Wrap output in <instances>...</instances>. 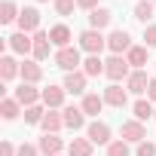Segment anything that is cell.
Returning <instances> with one entry per match:
<instances>
[{"label":"cell","mask_w":156,"mask_h":156,"mask_svg":"<svg viewBox=\"0 0 156 156\" xmlns=\"http://www.w3.org/2000/svg\"><path fill=\"white\" fill-rule=\"evenodd\" d=\"M80 64H83V58H80V49L67 46V49H58V52H55V67H61L64 73H73Z\"/></svg>","instance_id":"obj_2"},{"label":"cell","mask_w":156,"mask_h":156,"mask_svg":"<svg viewBox=\"0 0 156 156\" xmlns=\"http://www.w3.org/2000/svg\"><path fill=\"white\" fill-rule=\"evenodd\" d=\"M49 46H52L49 34L46 31H37L34 34V61H46L49 58Z\"/></svg>","instance_id":"obj_15"},{"label":"cell","mask_w":156,"mask_h":156,"mask_svg":"<svg viewBox=\"0 0 156 156\" xmlns=\"http://www.w3.org/2000/svg\"><path fill=\"white\" fill-rule=\"evenodd\" d=\"M52 3H55V12L58 16H70L73 6H76V0H52Z\"/></svg>","instance_id":"obj_32"},{"label":"cell","mask_w":156,"mask_h":156,"mask_svg":"<svg viewBox=\"0 0 156 156\" xmlns=\"http://www.w3.org/2000/svg\"><path fill=\"white\" fill-rule=\"evenodd\" d=\"M43 116H46V110H43L40 104H34V107H25V122L37 126V122H43Z\"/></svg>","instance_id":"obj_30"},{"label":"cell","mask_w":156,"mask_h":156,"mask_svg":"<svg viewBox=\"0 0 156 156\" xmlns=\"http://www.w3.org/2000/svg\"><path fill=\"white\" fill-rule=\"evenodd\" d=\"M37 98H43V92H37V89H34V83H22V86L16 89V101H19L22 107H34V104H37Z\"/></svg>","instance_id":"obj_9"},{"label":"cell","mask_w":156,"mask_h":156,"mask_svg":"<svg viewBox=\"0 0 156 156\" xmlns=\"http://www.w3.org/2000/svg\"><path fill=\"white\" fill-rule=\"evenodd\" d=\"M138 156H156V147H153L150 141H141V144H138Z\"/></svg>","instance_id":"obj_34"},{"label":"cell","mask_w":156,"mask_h":156,"mask_svg":"<svg viewBox=\"0 0 156 156\" xmlns=\"http://www.w3.org/2000/svg\"><path fill=\"white\" fill-rule=\"evenodd\" d=\"M19 16H22V9H16L12 0H3V6H0V22L9 25V22H19Z\"/></svg>","instance_id":"obj_27"},{"label":"cell","mask_w":156,"mask_h":156,"mask_svg":"<svg viewBox=\"0 0 156 156\" xmlns=\"http://www.w3.org/2000/svg\"><path fill=\"white\" fill-rule=\"evenodd\" d=\"M40 3H46V0H40Z\"/></svg>","instance_id":"obj_39"},{"label":"cell","mask_w":156,"mask_h":156,"mask_svg":"<svg viewBox=\"0 0 156 156\" xmlns=\"http://www.w3.org/2000/svg\"><path fill=\"white\" fill-rule=\"evenodd\" d=\"M135 19L144 22V25L153 19V3H150V0H138V6H135Z\"/></svg>","instance_id":"obj_29"},{"label":"cell","mask_w":156,"mask_h":156,"mask_svg":"<svg viewBox=\"0 0 156 156\" xmlns=\"http://www.w3.org/2000/svg\"><path fill=\"white\" fill-rule=\"evenodd\" d=\"M104 46H107V37H104L101 31L89 28V31H83V34H80V49H83V52H89V55H98Z\"/></svg>","instance_id":"obj_1"},{"label":"cell","mask_w":156,"mask_h":156,"mask_svg":"<svg viewBox=\"0 0 156 156\" xmlns=\"http://www.w3.org/2000/svg\"><path fill=\"white\" fill-rule=\"evenodd\" d=\"M147 98L156 101V80H150V89H147Z\"/></svg>","instance_id":"obj_38"},{"label":"cell","mask_w":156,"mask_h":156,"mask_svg":"<svg viewBox=\"0 0 156 156\" xmlns=\"http://www.w3.org/2000/svg\"><path fill=\"white\" fill-rule=\"evenodd\" d=\"M83 73H86V76H101V73H104V61H101L98 55H89V58L83 61Z\"/></svg>","instance_id":"obj_26"},{"label":"cell","mask_w":156,"mask_h":156,"mask_svg":"<svg viewBox=\"0 0 156 156\" xmlns=\"http://www.w3.org/2000/svg\"><path fill=\"white\" fill-rule=\"evenodd\" d=\"M86 135H89V141H92V144H110V126H107V122H101V119L89 122Z\"/></svg>","instance_id":"obj_10"},{"label":"cell","mask_w":156,"mask_h":156,"mask_svg":"<svg viewBox=\"0 0 156 156\" xmlns=\"http://www.w3.org/2000/svg\"><path fill=\"white\" fill-rule=\"evenodd\" d=\"M126 61H129L135 70H141V67L147 64V46H132V49L126 52Z\"/></svg>","instance_id":"obj_21"},{"label":"cell","mask_w":156,"mask_h":156,"mask_svg":"<svg viewBox=\"0 0 156 156\" xmlns=\"http://www.w3.org/2000/svg\"><path fill=\"white\" fill-rule=\"evenodd\" d=\"M107 156H129V141H110Z\"/></svg>","instance_id":"obj_31"},{"label":"cell","mask_w":156,"mask_h":156,"mask_svg":"<svg viewBox=\"0 0 156 156\" xmlns=\"http://www.w3.org/2000/svg\"><path fill=\"white\" fill-rule=\"evenodd\" d=\"M76 6H83V9H98V0H76Z\"/></svg>","instance_id":"obj_37"},{"label":"cell","mask_w":156,"mask_h":156,"mask_svg":"<svg viewBox=\"0 0 156 156\" xmlns=\"http://www.w3.org/2000/svg\"><path fill=\"white\" fill-rule=\"evenodd\" d=\"M132 110H135V119H138V122H147L150 116H156V107H153L150 101H144V98H138V101L132 104Z\"/></svg>","instance_id":"obj_23"},{"label":"cell","mask_w":156,"mask_h":156,"mask_svg":"<svg viewBox=\"0 0 156 156\" xmlns=\"http://www.w3.org/2000/svg\"><path fill=\"white\" fill-rule=\"evenodd\" d=\"M37 147H40V153H43V156H61V147H64V144H61V138H58V135H43Z\"/></svg>","instance_id":"obj_18"},{"label":"cell","mask_w":156,"mask_h":156,"mask_svg":"<svg viewBox=\"0 0 156 156\" xmlns=\"http://www.w3.org/2000/svg\"><path fill=\"white\" fill-rule=\"evenodd\" d=\"M19 31H25V34H37V31H40V12H37L34 6H25V9H22V16H19Z\"/></svg>","instance_id":"obj_4"},{"label":"cell","mask_w":156,"mask_h":156,"mask_svg":"<svg viewBox=\"0 0 156 156\" xmlns=\"http://www.w3.org/2000/svg\"><path fill=\"white\" fill-rule=\"evenodd\" d=\"M19 101L16 98H3V101H0V116H3V119H16L19 116Z\"/></svg>","instance_id":"obj_28"},{"label":"cell","mask_w":156,"mask_h":156,"mask_svg":"<svg viewBox=\"0 0 156 156\" xmlns=\"http://www.w3.org/2000/svg\"><path fill=\"white\" fill-rule=\"evenodd\" d=\"M70 28L67 25H52L49 28V40H52V46H58V49H67L70 46Z\"/></svg>","instance_id":"obj_14"},{"label":"cell","mask_w":156,"mask_h":156,"mask_svg":"<svg viewBox=\"0 0 156 156\" xmlns=\"http://www.w3.org/2000/svg\"><path fill=\"white\" fill-rule=\"evenodd\" d=\"M80 107H83L86 116H98L101 107H104V98H101V95H83V104H80Z\"/></svg>","instance_id":"obj_22"},{"label":"cell","mask_w":156,"mask_h":156,"mask_svg":"<svg viewBox=\"0 0 156 156\" xmlns=\"http://www.w3.org/2000/svg\"><path fill=\"white\" fill-rule=\"evenodd\" d=\"M107 49H110L113 55L129 52V49H132V37H129V31H113V34L107 37Z\"/></svg>","instance_id":"obj_6"},{"label":"cell","mask_w":156,"mask_h":156,"mask_svg":"<svg viewBox=\"0 0 156 156\" xmlns=\"http://www.w3.org/2000/svg\"><path fill=\"white\" fill-rule=\"evenodd\" d=\"M19 70H22V64H19L16 58H9V55H3V58H0V76H3V83H9Z\"/></svg>","instance_id":"obj_24"},{"label":"cell","mask_w":156,"mask_h":156,"mask_svg":"<svg viewBox=\"0 0 156 156\" xmlns=\"http://www.w3.org/2000/svg\"><path fill=\"white\" fill-rule=\"evenodd\" d=\"M49 110H55V107H61L64 104V86H46L43 89V98H40Z\"/></svg>","instance_id":"obj_16"},{"label":"cell","mask_w":156,"mask_h":156,"mask_svg":"<svg viewBox=\"0 0 156 156\" xmlns=\"http://www.w3.org/2000/svg\"><path fill=\"white\" fill-rule=\"evenodd\" d=\"M61 116H64V126H67V129H73V132L86 126V113H83V107H73V104H70V107H64V110H61Z\"/></svg>","instance_id":"obj_12"},{"label":"cell","mask_w":156,"mask_h":156,"mask_svg":"<svg viewBox=\"0 0 156 156\" xmlns=\"http://www.w3.org/2000/svg\"><path fill=\"white\" fill-rule=\"evenodd\" d=\"M37 153H40V147H34V144H22L16 156H37Z\"/></svg>","instance_id":"obj_35"},{"label":"cell","mask_w":156,"mask_h":156,"mask_svg":"<svg viewBox=\"0 0 156 156\" xmlns=\"http://www.w3.org/2000/svg\"><path fill=\"white\" fill-rule=\"evenodd\" d=\"M9 40V49L12 52H19V55H28V52H34V37L31 34H25V31H16L12 37H6Z\"/></svg>","instance_id":"obj_5"},{"label":"cell","mask_w":156,"mask_h":156,"mask_svg":"<svg viewBox=\"0 0 156 156\" xmlns=\"http://www.w3.org/2000/svg\"><path fill=\"white\" fill-rule=\"evenodd\" d=\"M110 19H113V16H110V9H104V6H98V9H92V12H89V25H92L95 31L107 28V25H110Z\"/></svg>","instance_id":"obj_20"},{"label":"cell","mask_w":156,"mask_h":156,"mask_svg":"<svg viewBox=\"0 0 156 156\" xmlns=\"http://www.w3.org/2000/svg\"><path fill=\"white\" fill-rule=\"evenodd\" d=\"M126 89H129V92H135V95H144V92L150 89L147 73H144V70H132V73H129V80H126Z\"/></svg>","instance_id":"obj_13"},{"label":"cell","mask_w":156,"mask_h":156,"mask_svg":"<svg viewBox=\"0 0 156 156\" xmlns=\"http://www.w3.org/2000/svg\"><path fill=\"white\" fill-rule=\"evenodd\" d=\"M16 153H19V150H16L9 141H3V144H0V156H16Z\"/></svg>","instance_id":"obj_36"},{"label":"cell","mask_w":156,"mask_h":156,"mask_svg":"<svg viewBox=\"0 0 156 156\" xmlns=\"http://www.w3.org/2000/svg\"><path fill=\"white\" fill-rule=\"evenodd\" d=\"M144 43H147V49H153V46H156V25L144 28Z\"/></svg>","instance_id":"obj_33"},{"label":"cell","mask_w":156,"mask_h":156,"mask_svg":"<svg viewBox=\"0 0 156 156\" xmlns=\"http://www.w3.org/2000/svg\"><path fill=\"white\" fill-rule=\"evenodd\" d=\"M129 67H132V64H129L122 55H110V58L104 61V73L110 76L113 83H119V80H129Z\"/></svg>","instance_id":"obj_3"},{"label":"cell","mask_w":156,"mask_h":156,"mask_svg":"<svg viewBox=\"0 0 156 156\" xmlns=\"http://www.w3.org/2000/svg\"><path fill=\"white\" fill-rule=\"evenodd\" d=\"M147 138V129H144V122H138V119H129V122H122V141H129V144H141Z\"/></svg>","instance_id":"obj_8"},{"label":"cell","mask_w":156,"mask_h":156,"mask_svg":"<svg viewBox=\"0 0 156 156\" xmlns=\"http://www.w3.org/2000/svg\"><path fill=\"white\" fill-rule=\"evenodd\" d=\"M67 153L70 156H92V141L89 138H73L67 144Z\"/></svg>","instance_id":"obj_25"},{"label":"cell","mask_w":156,"mask_h":156,"mask_svg":"<svg viewBox=\"0 0 156 156\" xmlns=\"http://www.w3.org/2000/svg\"><path fill=\"white\" fill-rule=\"evenodd\" d=\"M40 126H43V132H46V135H58V129L64 126V116H61V113H55V110H46V116H43V122H40Z\"/></svg>","instance_id":"obj_19"},{"label":"cell","mask_w":156,"mask_h":156,"mask_svg":"<svg viewBox=\"0 0 156 156\" xmlns=\"http://www.w3.org/2000/svg\"><path fill=\"white\" fill-rule=\"evenodd\" d=\"M19 76H22V83H40V80H43V67H40L37 61H28V58H25Z\"/></svg>","instance_id":"obj_17"},{"label":"cell","mask_w":156,"mask_h":156,"mask_svg":"<svg viewBox=\"0 0 156 156\" xmlns=\"http://www.w3.org/2000/svg\"><path fill=\"white\" fill-rule=\"evenodd\" d=\"M86 80H89V76H86L83 70L67 73V76H64V92H70V95H83V92H86Z\"/></svg>","instance_id":"obj_11"},{"label":"cell","mask_w":156,"mask_h":156,"mask_svg":"<svg viewBox=\"0 0 156 156\" xmlns=\"http://www.w3.org/2000/svg\"><path fill=\"white\" fill-rule=\"evenodd\" d=\"M126 101H129V89H122L119 83H110V86L104 89V104H110V107H126Z\"/></svg>","instance_id":"obj_7"}]
</instances>
